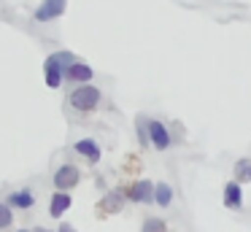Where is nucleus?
Here are the masks:
<instances>
[{"mask_svg": "<svg viewBox=\"0 0 251 232\" xmlns=\"http://www.w3.org/2000/svg\"><path fill=\"white\" fill-rule=\"evenodd\" d=\"M65 78H71V81H84V84H87V81L92 78V68H89V65H81V62H76V59H73V62L65 68Z\"/></svg>", "mask_w": 251, "mask_h": 232, "instance_id": "obj_7", "label": "nucleus"}, {"mask_svg": "<svg viewBox=\"0 0 251 232\" xmlns=\"http://www.w3.org/2000/svg\"><path fill=\"white\" fill-rule=\"evenodd\" d=\"M235 181H251V159H238V165H235Z\"/></svg>", "mask_w": 251, "mask_h": 232, "instance_id": "obj_14", "label": "nucleus"}, {"mask_svg": "<svg viewBox=\"0 0 251 232\" xmlns=\"http://www.w3.org/2000/svg\"><path fill=\"white\" fill-rule=\"evenodd\" d=\"M35 232H49V230H35Z\"/></svg>", "mask_w": 251, "mask_h": 232, "instance_id": "obj_18", "label": "nucleus"}, {"mask_svg": "<svg viewBox=\"0 0 251 232\" xmlns=\"http://www.w3.org/2000/svg\"><path fill=\"white\" fill-rule=\"evenodd\" d=\"M98 103H100V89L89 86V81L84 86H76V89L71 92V105L76 108V111H95Z\"/></svg>", "mask_w": 251, "mask_h": 232, "instance_id": "obj_2", "label": "nucleus"}, {"mask_svg": "<svg viewBox=\"0 0 251 232\" xmlns=\"http://www.w3.org/2000/svg\"><path fill=\"white\" fill-rule=\"evenodd\" d=\"M71 203H73L71 194L62 192V189H60V192H57L54 197H51V208H49V210H51V216H54V219H60V216L65 213L68 208H71Z\"/></svg>", "mask_w": 251, "mask_h": 232, "instance_id": "obj_10", "label": "nucleus"}, {"mask_svg": "<svg viewBox=\"0 0 251 232\" xmlns=\"http://www.w3.org/2000/svg\"><path fill=\"white\" fill-rule=\"evenodd\" d=\"M78 178H81V173H78L76 165H62L60 170L54 173V186L62 189V192H68V189H73L78 183Z\"/></svg>", "mask_w": 251, "mask_h": 232, "instance_id": "obj_3", "label": "nucleus"}, {"mask_svg": "<svg viewBox=\"0 0 251 232\" xmlns=\"http://www.w3.org/2000/svg\"><path fill=\"white\" fill-rule=\"evenodd\" d=\"M8 205H11V208L30 210V208L35 205V197H33V192H27V189H22V192H14V194H8Z\"/></svg>", "mask_w": 251, "mask_h": 232, "instance_id": "obj_8", "label": "nucleus"}, {"mask_svg": "<svg viewBox=\"0 0 251 232\" xmlns=\"http://www.w3.org/2000/svg\"><path fill=\"white\" fill-rule=\"evenodd\" d=\"M149 138H151V143L157 146L159 151L170 146V132L165 129V124H159V122H149Z\"/></svg>", "mask_w": 251, "mask_h": 232, "instance_id": "obj_6", "label": "nucleus"}, {"mask_svg": "<svg viewBox=\"0 0 251 232\" xmlns=\"http://www.w3.org/2000/svg\"><path fill=\"white\" fill-rule=\"evenodd\" d=\"M73 62V54L71 52H60V54H51L49 59H46V84L51 86V89H57V86L62 84V76H65V68Z\"/></svg>", "mask_w": 251, "mask_h": 232, "instance_id": "obj_1", "label": "nucleus"}, {"mask_svg": "<svg viewBox=\"0 0 251 232\" xmlns=\"http://www.w3.org/2000/svg\"><path fill=\"white\" fill-rule=\"evenodd\" d=\"M143 232H168V227H165L162 219H146V224H143Z\"/></svg>", "mask_w": 251, "mask_h": 232, "instance_id": "obj_16", "label": "nucleus"}, {"mask_svg": "<svg viewBox=\"0 0 251 232\" xmlns=\"http://www.w3.org/2000/svg\"><path fill=\"white\" fill-rule=\"evenodd\" d=\"M170 200H173V189L168 186V183H157V186H154V203L157 205H170Z\"/></svg>", "mask_w": 251, "mask_h": 232, "instance_id": "obj_12", "label": "nucleus"}, {"mask_svg": "<svg viewBox=\"0 0 251 232\" xmlns=\"http://www.w3.org/2000/svg\"><path fill=\"white\" fill-rule=\"evenodd\" d=\"M62 11H65V0H44V3L38 5V11H35V19L51 22V19H57V16H62Z\"/></svg>", "mask_w": 251, "mask_h": 232, "instance_id": "obj_4", "label": "nucleus"}, {"mask_svg": "<svg viewBox=\"0 0 251 232\" xmlns=\"http://www.w3.org/2000/svg\"><path fill=\"white\" fill-rule=\"evenodd\" d=\"M224 205H227V208H240V205H243V194H240L238 181H229L227 186H224Z\"/></svg>", "mask_w": 251, "mask_h": 232, "instance_id": "obj_9", "label": "nucleus"}, {"mask_svg": "<svg viewBox=\"0 0 251 232\" xmlns=\"http://www.w3.org/2000/svg\"><path fill=\"white\" fill-rule=\"evenodd\" d=\"M19 232H27V230H19Z\"/></svg>", "mask_w": 251, "mask_h": 232, "instance_id": "obj_19", "label": "nucleus"}, {"mask_svg": "<svg viewBox=\"0 0 251 232\" xmlns=\"http://www.w3.org/2000/svg\"><path fill=\"white\" fill-rule=\"evenodd\" d=\"M122 200H125V194L122 192H111L103 197V210L105 213H116V210L122 208Z\"/></svg>", "mask_w": 251, "mask_h": 232, "instance_id": "obj_13", "label": "nucleus"}, {"mask_svg": "<svg viewBox=\"0 0 251 232\" xmlns=\"http://www.w3.org/2000/svg\"><path fill=\"white\" fill-rule=\"evenodd\" d=\"M14 224V216H11V208L8 205H3L0 203V232H6L8 227Z\"/></svg>", "mask_w": 251, "mask_h": 232, "instance_id": "obj_15", "label": "nucleus"}, {"mask_svg": "<svg viewBox=\"0 0 251 232\" xmlns=\"http://www.w3.org/2000/svg\"><path fill=\"white\" fill-rule=\"evenodd\" d=\"M73 149H76L78 154H84L89 162H98L100 159V149H98V143H95V140H78Z\"/></svg>", "mask_w": 251, "mask_h": 232, "instance_id": "obj_11", "label": "nucleus"}, {"mask_svg": "<svg viewBox=\"0 0 251 232\" xmlns=\"http://www.w3.org/2000/svg\"><path fill=\"white\" fill-rule=\"evenodd\" d=\"M127 197H130L132 203H151V200H154L151 181H135L130 186V192H127Z\"/></svg>", "mask_w": 251, "mask_h": 232, "instance_id": "obj_5", "label": "nucleus"}, {"mask_svg": "<svg viewBox=\"0 0 251 232\" xmlns=\"http://www.w3.org/2000/svg\"><path fill=\"white\" fill-rule=\"evenodd\" d=\"M60 232H76V230H73L71 224H60Z\"/></svg>", "mask_w": 251, "mask_h": 232, "instance_id": "obj_17", "label": "nucleus"}]
</instances>
